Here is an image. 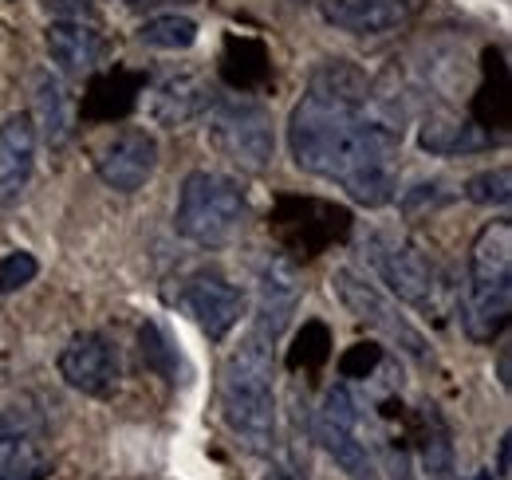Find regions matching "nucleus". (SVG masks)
I'll use <instances>...</instances> for the list:
<instances>
[{
	"instance_id": "obj_10",
	"label": "nucleus",
	"mask_w": 512,
	"mask_h": 480,
	"mask_svg": "<svg viewBox=\"0 0 512 480\" xmlns=\"http://www.w3.org/2000/svg\"><path fill=\"white\" fill-rule=\"evenodd\" d=\"M331 288H335L339 303H343L359 323H367V327H375V331H386L390 339H398V347H406V351L418 355V359L426 355V339H422V335L394 311V303L386 300L375 284H367L359 272L339 268V272L331 276Z\"/></svg>"
},
{
	"instance_id": "obj_32",
	"label": "nucleus",
	"mask_w": 512,
	"mask_h": 480,
	"mask_svg": "<svg viewBox=\"0 0 512 480\" xmlns=\"http://www.w3.org/2000/svg\"><path fill=\"white\" fill-rule=\"evenodd\" d=\"M130 8H162V4H190V0H123Z\"/></svg>"
},
{
	"instance_id": "obj_19",
	"label": "nucleus",
	"mask_w": 512,
	"mask_h": 480,
	"mask_svg": "<svg viewBox=\"0 0 512 480\" xmlns=\"http://www.w3.org/2000/svg\"><path fill=\"white\" fill-rule=\"evenodd\" d=\"M414 441H418V457L430 480H453V441H449V425L438 406H418V425H414Z\"/></svg>"
},
{
	"instance_id": "obj_24",
	"label": "nucleus",
	"mask_w": 512,
	"mask_h": 480,
	"mask_svg": "<svg viewBox=\"0 0 512 480\" xmlns=\"http://www.w3.org/2000/svg\"><path fill=\"white\" fill-rule=\"evenodd\" d=\"M331 355V335H327V327L323 323H304V331L296 335V347L288 351V366L292 370H300V366H308V370H316L323 366Z\"/></svg>"
},
{
	"instance_id": "obj_6",
	"label": "nucleus",
	"mask_w": 512,
	"mask_h": 480,
	"mask_svg": "<svg viewBox=\"0 0 512 480\" xmlns=\"http://www.w3.org/2000/svg\"><path fill=\"white\" fill-rule=\"evenodd\" d=\"M323 449L351 480H379V461L363 433V406L347 386H331L316 418Z\"/></svg>"
},
{
	"instance_id": "obj_8",
	"label": "nucleus",
	"mask_w": 512,
	"mask_h": 480,
	"mask_svg": "<svg viewBox=\"0 0 512 480\" xmlns=\"http://www.w3.org/2000/svg\"><path fill=\"white\" fill-rule=\"evenodd\" d=\"M178 307L213 343H221L245 315V292L221 272H193L178 284Z\"/></svg>"
},
{
	"instance_id": "obj_17",
	"label": "nucleus",
	"mask_w": 512,
	"mask_h": 480,
	"mask_svg": "<svg viewBox=\"0 0 512 480\" xmlns=\"http://www.w3.org/2000/svg\"><path fill=\"white\" fill-rule=\"evenodd\" d=\"M36 138H44L52 150L67 146L71 130H75V107L67 95L64 79L60 75H40L36 79Z\"/></svg>"
},
{
	"instance_id": "obj_11",
	"label": "nucleus",
	"mask_w": 512,
	"mask_h": 480,
	"mask_svg": "<svg viewBox=\"0 0 512 480\" xmlns=\"http://www.w3.org/2000/svg\"><path fill=\"white\" fill-rule=\"evenodd\" d=\"M95 170L103 185H111L115 193H138L158 170V138L150 130H119L95 158Z\"/></svg>"
},
{
	"instance_id": "obj_21",
	"label": "nucleus",
	"mask_w": 512,
	"mask_h": 480,
	"mask_svg": "<svg viewBox=\"0 0 512 480\" xmlns=\"http://www.w3.org/2000/svg\"><path fill=\"white\" fill-rule=\"evenodd\" d=\"M138 40L146 48H162V52H186L197 44V20L182 16V12H162V16H150L142 28H138Z\"/></svg>"
},
{
	"instance_id": "obj_25",
	"label": "nucleus",
	"mask_w": 512,
	"mask_h": 480,
	"mask_svg": "<svg viewBox=\"0 0 512 480\" xmlns=\"http://www.w3.org/2000/svg\"><path fill=\"white\" fill-rule=\"evenodd\" d=\"M40 272V260L32 252H8L0 260V292H20L24 284H32Z\"/></svg>"
},
{
	"instance_id": "obj_18",
	"label": "nucleus",
	"mask_w": 512,
	"mask_h": 480,
	"mask_svg": "<svg viewBox=\"0 0 512 480\" xmlns=\"http://www.w3.org/2000/svg\"><path fill=\"white\" fill-rule=\"evenodd\" d=\"M493 142H497V134H489L481 122L449 119V115H434V119L422 122V130H418V146L430 150V154H442V158L473 154V150H485Z\"/></svg>"
},
{
	"instance_id": "obj_14",
	"label": "nucleus",
	"mask_w": 512,
	"mask_h": 480,
	"mask_svg": "<svg viewBox=\"0 0 512 480\" xmlns=\"http://www.w3.org/2000/svg\"><path fill=\"white\" fill-rule=\"evenodd\" d=\"M36 170V122L32 115H8L0 122V205L24 197Z\"/></svg>"
},
{
	"instance_id": "obj_12",
	"label": "nucleus",
	"mask_w": 512,
	"mask_h": 480,
	"mask_svg": "<svg viewBox=\"0 0 512 480\" xmlns=\"http://www.w3.org/2000/svg\"><path fill=\"white\" fill-rule=\"evenodd\" d=\"M300 303V280L296 268L284 256H268L260 268V292H256V319H253V339L264 347H276L280 335L288 331L292 315Z\"/></svg>"
},
{
	"instance_id": "obj_30",
	"label": "nucleus",
	"mask_w": 512,
	"mask_h": 480,
	"mask_svg": "<svg viewBox=\"0 0 512 480\" xmlns=\"http://www.w3.org/2000/svg\"><path fill=\"white\" fill-rule=\"evenodd\" d=\"M386 469H390V480H418L414 465H410V453H402V449H394V453H390Z\"/></svg>"
},
{
	"instance_id": "obj_20",
	"label": "nucleus",
	"mask_w": 512,
	"mask_h": 480,
	"mask_svg": "<svg viewBox=\"0 0 512 480\" xmlns=\"http://www.w3.org/2000/svg\"><path fill=\"white\" fill-rule=\"evenodd\" d=\"M52 477V457L40 441V433H28L12 441L0 453V480H48Z\"/></svg>"
},
{
	"instance_id": "obj_34",
	"label": "nucleus",
	"mask_w": 512,
	"mask_h": 480,
	"mask_svg": "<svg viewBox=\"0 0 512 480\" xmlns=\"http://www.w3.org/2000/svg\"><path fill=\"white\" fill-rule=\"evenodd\" d=\"M469 480H493V473H477V477H469Z\"/></svg>"
},
{
	"instance_id": "obj_27",
	"label": "nucleus",
	"mask_w": 512,
	"mask_h": 480,
	"mask_svg": "<svg viewBox=\"0 0 512 480\" xmlns=\"http://www.w3.org/2000/svg\"><path fill=\"white\" fill-rule=\"evenodd\" d=\"M28 433H40V421L32 418V414H24V410H4V414H0V453H4L12 441L28 437Z\"/></svg>"
},
{
	"instance_id": "obj_23",
	"label": "nucleus",
	"mask_w": 512,
	"mask_h": 480,
	"mask_svg": "<svg viewBox=\"0 0 512 480\" xmlns=\"http://www.w3.org/2000/svg\"><path fill=\"white\" fill-rule=\"evenodd\" d=\"M473 205H509V197H512V174H509V166H497V170H481V174H473V178L465 181V189H461Z\"/></svg>"
},
{
	"instance_id": "obj_2",
	"label": "nucleus",
	"mask_w": 512,
	"mask_h": 480,
	"mask_svg": "<svg viewBox=\"0 0 512 480\" xmlns=\"http://www.w3.org/2000/svg\"><path fill=\"white\" fill-rule=\"evenodd\" d=\"M221 418L249 453L276 445V394H272V347L245 339L221 370Z\"/></svg>"
},
{
	"instance_id": "obj_29",
	"label": "nucleus",
	"mask_w": 512,
	"mask_h": 480,
	"mask_svg": "<svg viewBox=\"0 0 512 480\" xmlns=\"http://www.w3.org/2000/svg\"><path fill=\"white\" fill-rule=\"evenodd\" d=\"M260 480H308V461L300 453H288V457L272 461V469Z\"/></svg>"
},
{
	"instance_id": "obj_15",
	"label": "nucleus",
	"mask_w": 512,
	"mask_h": 480,
	"mask_svg": "<svg viewBox=\"0 0 512 480\" xmlns=\"http://www.w3.org/2000/svg\"><path fill=\"white\" fill-rule=\"evenodd\" d=\"M217 95L209 91V83L201 75H166L154 91H150V119L158 126H186V122L201 119L209 111Z\"/></svg>"
},
{
	"instance_id": "obj_16",
	"label": "nucleus",
	"mask_w": 512,
	"mask_h": 480,
	"mask_svg": "<svg viewBox=\"0 0 512 480\" xmlns=\"http://www.w3.org/2000/svg\"><path fill=\"white\" fill-rule=\"evenodd\" d=\"M44 44H48V56L60 63L64 75H87V71H95V63L103 56V36L83 20L48 24Z\"/></svg>"
},
{
	"instance_id": "obj_1",
	"label": "nucleus",
	"mask_w": 512,
	"mask_h": 480,
	"mask_svg": "<svg viewBox=\"0 0 512 480\" xmlns=\"http://www.w3.org/2000/svg\"><path fill=\"white\" fill-rule=\"evenodd\" d=\"M371 83L347 60L323 63L292 107L288 150L300 170L347 189L351 201L383 209L398 189V134L371 115Z\"/></svg>"
},
{
	"instance_id": "obj_5",
	"label": "nucleus",
	"mask_w": 512,
	"mask_h": 480,
	"mask_svg": "<svg viewBox=\"0 0 512 480\" xmlns=\"http://www.w3.org/2000/svg\"><path fill=\"white\" fill-rule=\"evenodd\" d=\"M205 134L221 158L241 166L245 174L268 170L276 154V130H272V111L245 95H217L205 111Z\"/></svg>"
},
{
	"instance_id": "obj_31",
	"label": "nucleus",
	"mask_w": 512,
	"mask_h": 480,
	"mask_svg": "<svg viewBox=\"0 0 512 480\" xmlns=\"http://www.w3.org/2000/svg\"><path fill=\"white\" fill-rule=\"evenodd\" d=\"M509 457H512V437L505 433V437H501V445H497V477L501 480L509 477Z\"/></svg>"
},
{
	"instance_id": "obj_33",
	"label": "nucleus",
	"mask_w": 512,
	"mask_h": 480,
	"mask_svg": "<svg viewBox=\"0 0 512 480\" xmlns=\"http://www.w3.org/2000/svg\"><path fill=\"white\" fill-rule=\"evenodd\" d=\"M509 347H505V351H501V386H505V390H509Z\"/></svg>"
},
{
	"instance_id": "obj_9",
	"label": "nucleus",
	"mask_w": 512,
	"mask_h": 480,
	"mask_svg": "<svg viewBox=\"0 0 512 480\" xmlns=\"http://www.w3.org/2000/svg\"><path fill=\"white\" fill-rule=\"evenodd\" d=\"M60 378L87 398H111L119 390V378H123L119 347L99 331L75 335L60 351Z\"/></svg>"
},
{
	"instance_id": "obj_7",
	"label": "nucleus",
	"mask_w": 512,
	"mask_h": 480,
	"mask_svg": "<svg viewBox=\"0 0 512 480\" xmlns=\"http://www.w3.org/2000/svg\"><path fill=\"white\" fill-rule=\"evenodd\" d=\"M363 256L371 260V268L379 272L390 296H398L410 307H430L438 292V272L434 260L414 244V240L398 237V233H371L363 244Z\"/></svg>"
},
{
	"instance_id": "obj_26",
	"label": "nucleus",
	"mask_w": 512,
	"mask_h": 480,
	"mask_svg": "<svg viewBox=\"0 0 512 480\" xmlns=\"http://www.w3.org/2000/svg\"><path fill=\"white\" fill-rule=\"evenodd\" d=\"M383 362V347L379 343H355L343 359H339V374L343 378H371Z\"/></svg>"
},
{
	"instance_id": "obj_3",
	"label": "nucleus",
	"mask_w": 512,
	"mask_h": 480,
	"mask_svg": "<svg viewBox=\"0 0 512 480\" xmlns=\"http://www.w3.org/2000/svg\"><path fill=\"white\" fill-rule=\"evenodd\" d=\"M512 311V225H485L469 252V288L461 303V327L473 343H493L509 327Z\"/></svg>"
},
{
	"instance_id": "obj_22",
	"label": "nucleus",
	"mask_w": 512,
	"mask_h": 480,
	"mask_svg": "<svg viewBox=\"0 0 512 480\" xmlns=\"http://www.w3.org/2000/svg\"><path fill=\"white\" fill-rule=\"evenodd\" d=\"M138 347H142V362H146L154 374H162L166 382H178V378H182V355H178V347L170 343V335L162 331V323L146 319V323L138 327Z\"/></svg>"
},
{
	"instance_id": "obj_4",
	"label": "nucleus",
	"mask_w": 512,
	"mask_h": 480,
	"mask_svg": "<svg viewBox=\"0 0 512 480\" xmlns=\"http://www.w3.org/2000/svg\"><path fill=\"white\" fill-rule=\"evenodd\" d=\"M241 221H245V189L233 178L213 170H193L182 181L178 209H174L178 237L201 248H221L237 237Z\"/></svg>"
},
{
	"instance_id": "obj_13",
	"label": "nucleus",
	"mask_w": 512,
	"mask_h": 480,
	"mask_svg": "<svg viewBox=\"0 0 512 480\" xmlns=\"http://www.w3.org/2000/svg\"><path fill=\"white\" fill-rule=\"evenodd\" d=\"M323 20L351 36H386L414 16V0H320Z\"/></svg>"
},
{
	"instance_id": "obj_28",
	"label": "nucleus",
	"mask_w": 512,
	"mask_h": 480,
	"mask_svg": "<svg viewBox=\"0 0 512 480\" xmlns=\"http://www.w3.org/2000/svg\"><path fill=\"white\" fill-rule=\"evenodd\" d=\"M446 201L449 197L442 193V185H438V181H430V185H418V189H410V193L402 197V213L410 217L418 205H430V213H434V209H438V205H446Z\"/></svg>"
}]
</instances>
